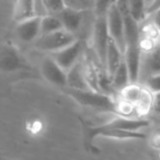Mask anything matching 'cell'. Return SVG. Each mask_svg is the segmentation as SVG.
Masks as SVG:
<instances>
[{
	"mask_svg": "<svg viewBox=\"0 0 160 160\" xmlns=\"http://www.w3.org/2000/svg\"><path fill=\"white\" fill-rule=\"evenodd\" d=\"M67 87L79 90L90 89L85 78V73H83L81 58L69 70H67Z\"/></svg>",
	"mask_w": 160,
	"mask_h": 160,
	"instance_id": "7c38bea8",
	"label": "cell"
},
{
	"mask_svg": "<svg viewBox=\"0 0 160 160\" xmlns=\"http://www.w3.org/2000/svg\"><path fill=\"white\" fill-rule=\"evenodd\" d=\"M65 93L72 98L78 104L86 108L100 110L101 112H115L118 113V102L114 100V97L105 94L103 92L96 91L92 89L79 90L69 87L62 88Z\"/></svg>",
	"mask_w": 160,
	"mask_h": 160,
	"instance_id": "6da1fadb",
	"label": "cell"
},
{
	"mask_svg": "<svg viewBox=\"0 0 160 160\" xmlns=\"http://www.w3.org/2000/svg\"><path fill=\"white\" fill-rule=\"evenodd\" d=\"M42 5L46 14H56L57 16L62 10L66 8L64 0H42Z\"/></svg>",
	"mask_w": 160,
	"mask_h": 160,
	"instance_id": "ffe728a7",
	"label": "cell"
},
{
	"mask_svg": "<svg viewBox=\"0 0 160 160\" xmlns=\"http://www.w3.org/2000/svg\"><path fill=\"white\" fill-rule=\"evenodd\" d=\"M159 10H160V0H152L148 5V7H147V11H146L147 17L152 16L153 13L158 12Z\"/></svg>",
	"mask_w": 160,
	"mask_h": 160,
	"instance_id": "603a6c76",
	"label": "cell"
},
{
	"mask_svg": "<svg viewBox=\"0 0 160 160\" xmlns=\"http://www.w3.org/2000/svg\"><path fill=\"white\" fill-rule=\"evenodd\" d=\"M77 36L65 29L54 31L52 33L42 34L33 42V45L38 51L45 53H53L70 45L77 40Z\"/></svg>",
	"mask_w": 160,
	"mask_h": 160,
	"instance_id": "7a4b0ae2",
	"label": "cell"
},
{
	"mask_svg": "<svg viewBox=\"0 0 160 160\" xmlns=\"http://www.w3.org/2000/svg\"><path fill=\"white\" fill-rule=\"evenodd\" d=\"M151 111L156 114L160 115V92L153 93V101H152V109Z\"/></svg>",
	"mask_w": 160,
	"mask_h": 160,
	"instance_id": "cb8c5ba5",
	"label": "cell"
},
{
	"mask_svg": "<svg viewBox=\"0 0 160 160\" xmlns=\"http://www.w3.org/2000/svg\"><path fill=\"white\" fill-rule=\"evenodd\" d=\"M22 56L11 45L5 46L0 51V70L5 72H12L24 67Z\"/></svg>",
	"mask_w": 160,
	"mask_h": 160,
	"instance_id": "8fae6325",
	"label": "cell"
},
{
	"mask_svg": "<svg viewBox=\"0 0 160 160\" xmlns=\"http://www.w3.org/2000/svg\"><path fill=\"white\" fill-rule=\"evenodd\" d=\"M86 136L91 144L97 137H108L114 139H144L146 135L142 131H125V129L115 128V127H108L104 125H96V127H88Z\"/></svg>",
	"mask_w": 160,
	"mask_h": 160,
	"instance_id": "277c9868",
	"label": "cell"
},
{
	"mask_svg": "<svg viewBox=\"0 0 160 160\" xmlns=\"http://www.w3.org/2000/svg\"><path fill=\"white\" fill-rule=\"evenodd\" d=\"M38 16L34 0H16L13 9L14 22H20Z\"/></svg>",
	"mask_w": 160,
	"mask_h": 160,
	"instance_id": "4fadbf2b",
	"label": "cell"
},
{
	"mask_svg": "<svg viewBox=\"0 0 160 160\" xmlns=\"http://www.w3.org/2000/svg\"><path fill=\"white\" fill-rule=\"evenodd\" d=\"M67 8L78 11H90L94 9V0H64Z\"/></svg>",
	"mask_w": 160,
	"mask_h": 160,
	"instance_id": "d6986e66",
	"label": "cell"
},
{
	"mask_svg": "<svg viewBox=\"0 0 160 160\" xmlns=\"http://www.w3.org/2000/svg\"><path fill=\"white\" fill-rule=\"evenodd\" d=\"M151 1H152V0H146V2H147V7H148V5L151 2Z\"/></svg>",
	"mask_w": 160,
	"mask_h": 160,
	"instance_id": "d4e9b609",
	"label": "cell"
},
{
	"mask_svg": "<svg viewBox=\"0 0 160 160\" xmlns=\"http://www.w3.org/2000/svg\"><path fill=\"white\" fill-rule=\"evenodd\" d=\"M92 52L98 60L105 67V57L111 36L107 23V16H96L92 27Z\"/></svg>",
	"mask_w": 160,
	"mask_h": 160,
	"instance_id": "3957f363",
	"label": "cell"
},
{
	"mask_svg": "<svg viewBox=\"0 0 160 160\" xmlns=\"http://www.w3.org/2000/svg\"><path fill=\"white\" fill-rule=\"evenodd\" d=\"M86 52V42L82 38H77L70 45L51 53L49 55L56 60L58 65L65 70H69Z\"/></svg>",
	"mask_w": 160,
	"mask_h": 160,
	"instance_id": "5b68a950",
	"label": "cell"
},
{
	"mask_svg": "<svg viewBox=\"0 0 160 160\" xmlns=\"http://www.w3.org/2000/svg\"><path fill=\"white\" fill-rule=\"evenodd\" d=\"M142 90H144V87L140 86L138 82H135V83L131 82L129 85H127L124 89L121 90V91L118 92V94H120L121 100L122 101L131 103V104H133L134 107H135L136 103L139 100L140 96H142Z\"/></svg>",
	"mask_w": 160,
	"mask_h": 160,
	"instance_id": "2e32d148",
	"label": "cell"
},
{
	"mask_svg": "<svg viewBox=\"0 0 160 160\" xmlns=\"http://www.w3.org/2000/svg\"><path fill=\"white\" fill-rule=\"evenodd\" d=\"M41 72L43 77L52 85L60 88L67 87V71L62 68L51 55L46 56L42 60Z\"/></svg>",
	"mask_w": 160,
	"mask_h": 160,
	"instance_id": "52a82bcc",
	"label": "cell"
},
{
	"mask_svg": "<svg viewBox=\"0 0 160 160\" xmlns=\"http://www.w3.org/2000/svg\"><path fill=\"white\" fill-rule=\"evenodd\" d=\"M87 11H78L70 8H65L64 10L57 14L58 18L62 21V28L67 31L71 32L78 38L85 22V14Z\"/></svg>",
	"mask_w": 160,
	"mask_h": 160,
	"instance_id": "30bf717a",
	"label": "cell"
},
{
	"mask_svg": "<svg viewBox=\"0 0 160 160\" xmlns=\"http://www.w3.org/2000/svg\"><path fill=\"white\" fill-rule=\"evenodd\" d=\"M64 29L62 21L56 14H45L41 17V35L52 33L57 30Z\"/></svg>",
	"mask_w": 160,
	"mask_h": 160,
	"instance_id": "e0dca14e",
	"label": "cell"
},
{
	"mask_svg": "<svg viewBox=\"0 0 160 160\" xmlns=\"http://www.w3.org/2000/svg\"><path fill=\"white\" fill-rule=\"evenodd\" d=\"M41 35V16L16 23V36L23 43H33Z\"/></svg>",
	"mask_w": 160,
	"mask_h": 160,
	"instance_id": "9c48e42d",
	"label": "cell"
},
{
	"mask_svg": "<svg viewBox=\"0 0 160 160\" xmlns=\"http://www.w3.org/2000/svg\"><path fill=\"white\" fill-rule=\"evenodd\" d=\"M155 73H160V45L142 51L139 80L144 81L147 77Z\"/></svg>",
	"mask_w": 160,
	"mask_h": 160,
	"instance_id": "ba28073f",
	"label": "cell"
},
{
	"mask_svg": "<svg viewBox=\"0 0 160 160\" xmlns=\"http://www.w3.org/2000/svg\"><path fill=\"white\" fill-rule=\"evenodd\" d=\"M112 83H113V88L116 93H118L121 90H123L127 85L131 83L128 69H127L125 60L121 62V65L118 67L115 72L112 75Z\"/></svg>",
	"mask_w": 160,
	"mask_h": 160,
	"instance_id": "9a60e30c",
	"label": "cell"
},
{
	"mask_svg": "<svg viewBox=\"0 0 160 160\" xmlns=\"http://www.w3.org/2000/svg\"><path fill=\"white\" fill-rule=\"evenodd\" d=\"M123 60H124V53L111 38L109 42V46H108L107 57H105V68L108 72L111 75V77Z\"/></svg>",
	"mask_w": 160,
	"mask_h": 160,
	"instance_id": "5bb4252c",
	"label": "cell"
},
{
	"mask_svg": "<svg viewBox=\"0 0 160 160\" xmlns=\"http://www.w3.org/2000/svg\"><path fill=\"white\" fill-rule=\"evenodd\" d=\"M107 23L109 33L111 38L118 44V46L125 52L126 42H125V28H124V18L122 12L118 8L116 3H114L109 9L107 13Z\"/></svg>",
	"mask_w": 160,
	"mask_h": 160,
	"instance_id": "8992f818",
	"label": "cell"
},
{
	"mask_svg": "<svg viewBox=\"0 0 160 160\" xmlns=\"http://www.w3.org/2000/svg\"><path fill=\"white\" fill-rule=\"evenodd\" d=\"M114 3H116V0H94V14L107 16L109 9Z\"/></svg>",
	"mask_w": 160,
	"mask_h": 160,
	"instance_id": "44dd1931",
	"label": "cell"
},
{
	"mask_svg": "<svg viewBox=\"0 0 160 160\" xmlns=\"http://www.w3.org/2000/svg\"><path fill=\"white\" fill-rule=\"evenodd\" d=\"M129 13L138 23H142L147 18L146 0H127Z\"/></svg>",
	"mask_w": 160,
	"mask_h": 160,
	"instance_id": "ac0fdd59",
	"label": "cell"
},
{
	"mask_svg": "<svg viewBox=\"0 0 160 160\" xmlns=\"http://www.w3.org/2000/svg\"><path fill=\"white\" fill-rule=\"evenodd\" d=\"M144 86L152 93L160 92V73H155L144 80Z\"/></svg>",
	"mask_w": 160,
	"mask_h": 160,
	"instance_id": "7402d4cb",
	"label": "cell"
},
{
	"mask_svg": "<svg viewBox=\"0 0 160 160\" xmlns=\"http://www.w3.org/2000/svg\"><path fill=\"white\" fill-rule=\"evenodd\" d=\"M14 1H16V0H14Z\"/></svg>",
	"mask_w": 160,
	"mask_h": 160,
	"instance_id": "484cf974",
	"label": "cell"
}]
</instances>
